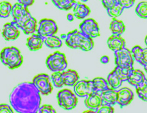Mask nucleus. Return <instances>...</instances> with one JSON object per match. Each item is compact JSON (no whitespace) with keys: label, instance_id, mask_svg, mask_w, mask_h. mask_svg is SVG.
<instances>
[{"label":"nucleus","instance_id":"f257e3e1","mask_svg":"<svg viewBox=\"0 0 147 113\" xmlns=\"http://www.w3.org/2000/svg\"><path fill=\"white\" fill-rule=\"evenodd\" d=\"M9 102L16 112L37 113L41 105V96L33 82H23L13 89L9 95Z\"/></svg>","mask_w":147,"mask_h":113},{"label":"nucleus","instance_id":"f03ea898","mask_svg":"<svg viewBox=\"0 0 147 113\" xmlns=\"http://www.w3.org/2000/svg\"><path fill=\"white\" fill-rule=\"evenodd\" d=\"M11 14L13 22L25 34H32L36 31V20L31 16L28 7L16 3L12 6Z\"/></svg>","mask_w":147,"mask_h":113},{"label":"nucleus","instance_id":"7ed1b4c3","mask_svg":"<svg viewBox=\"0 0 147 113\" xmlns=\"http://www.w3.org/2000/svg\"><path fill=\"white\" fill-rule=\"evenodd\" d=\"M65 43L69 48L80 49L84 51L92 50L94 46L92 38L78 30H74L67 34Z\"/></svg>","mask_w":147,"mask_h":113},{"label":"nucleus","instance_id":"20e7f679","mask_svg":"<svg viewBox=\"0 0 147 113\" xmlns=\"http://www.w3.org/2000/svg\"><path fill=\"white\" fill-rule=\"evenodd\" d=\"M0 59L3 65L11 69L17 68L23 63L22 55L20 52L13 46L3 49L0 54Z\"/></svg>","mask_w":147,"mask_h":113},{"label":"nucleus","instance_id":"39448f33","mask_svg":"<svg viewBox=\"0 0 147 113\" xmlns=\"http://www.w3.org/2000/svg\"><path fill=\"white\" fill-rule=\"evenodd\" d=\"M46 65L53 72H62L66 70L67 61L64 54L56 52L51 54L46 60Z\"/></svg>","mask_w":147,"mask_h":113},{"label":"nucleus","instance_id":"423d86ee","mask_svg":"<svg viewBox=\"0 0 147 113\" xmlns=\"http://www.w3.org/2000/svg\"><path fill=\"white\" fill-rule=\"evenodd\" d=\"M57 99L59 106L66 110L73 109L78 104V98L69 89L60 91L57 95Z\"/></svg>","mask_w":147,"mask_h":113},{"label":"nucleus","instance_id":"0eeeda50","mask_svg":"<svg viewBox=\"0 0 147 113\" xmlns=\"http://www.w3.org/2000/svg\"><path fill=\"white\" fill-rule=\"evenodd\" d=\"M33 83L43 95H48L53 90L51 80L46 74H40L33 79Z\"/></svg>","mask_w":147,"mask_h":113},{"label":"nucleus","instance_id":"6e6552de","mask_svg":"<svg viewBox=\"0 0 147 113\" xmlns=\"http://www.w3.org/2000/svg\"><path fill=\"white\" fill-rule=\"evenodd\" d=\"M58 30V27L54 20L45 18L39 21L37 32L38 35L45 39L47 37L54 35Z\"/></svg>","mask_w":147,"mask_h":113},{"label":"nucleus","instance_id":"1a4fd4ad","mask_svg":"<svg viewBox=\"0 0 147 113\" xmlns=\"http://www.w3.org/2000/svg\"><path fill=\"white\" fill-rule=\"evenodd\" d=\"M115 64L120 67H130L133 66L134 64V59L131 51L123 48L114 52Z\"/></svg>","mask_w":147,"mask_h":113},{"label":"nucleus","instance_id":"9d476101","mask_svg":"<svg viewBox=\"0 0 147 113\" xmlns=\"http://www.w3.org/2000/svg\"><path fill=\"white\" fill-rule=\"evenodd\" d=\"M80 31L91 38H95L100 36V29L97 23L92 18L84 20L80 24Z\"/></svg>","mask_w":147,"mask_h":113},{"label":"nucleus","instance_id":"9b49d317","mask_svg":"<svg viewBox=\"0 0 147 113\" xmlns=\"http://www.w3.org/2000/svg\"><path fill=\"white\" fill-rule=\"evenodd\" d=\"M75 94L79 97H86L94 92L92 81L82 80L74 86Z\"/></svg>","mask_w":147,"mask_h":113},{"label":"nucleus","instance_id":"f8f14e48","mask_svg":"<svg viewBox=\"0 0 147 113\" xmlns=\"http://www.w3.org/2000/svg\"><path fill=\"white\" fill-rule=\"evenodd\" d=\"M117 104L121 108L129 105L134 98V94L131 89L126 87L117 91Z\"/></svg>","mask_w":147,"mask_h":113},{"label":"nucleus","instance_id":"ddd939ff","mask_svg":"<svg viewBox=\"0 0 147 113\" xmlns=\"http://www.w3.org/2000/svg\"><path fill=\"white\" fill-rule=\"evenodd\" d=\"M18 28L13 21L5 24L3 28L2 35L7 41L16 39L20 35Z\"/></svg>","mask_w":147,"mask_h":113},{"label":"nucleus","instance_id":"4468645a","mask_svg":"<svg viewBox=\"0 0 147 113\" xmlns=\"http://www.w3.org/2000/svg\"><path fill=\"white\" fill-rule=\"evenodd\" d=\"M84 104L88 109L93 110L96 113V111L102 105V101L100 94L94 92L86 97Z\"/></svg>","mask_w":147,"mask_h":113},{"label":"nucleus","instance_id":"2eb2a0df","mask_svg":"<svg viewBox=\"0 0 147 113\" xmlns=\"http://www.w3.org/2000/svg\"><path fill=\"white\" fill-rule=\"evenodd\" d=\"M102 105H107L113 107L117 104V93L116 89L109 88L100 93Z\"/></svg>","mask_w":147,"mask_h":113},{"label":"nucleus","instance_id":"dca6fc26","mask_svg":"<svg viewBox=\"0 0 147 113\" xmlns=\"http://www.w3.org/2000/svg\"><path fill=\"white\" fill-rule=\"evenodd\" d=\"M108 46L113 51L116 52L125 48V42L121 36L112 35L107 41Z\"/></svg>","mask_w":147,"mask_h":113},{"label":"nucleus","instance_id":"f3484780","mask_svg":"<svg viewBox=\"0 0 147 113\" xmlns=\"http://www.w3.org/2000/svg\"><path fill=\"white\" fill-rule=\"evenodd\" d=\"M61 72L64 85L74 86L79 80V75L74 70H67Z\"/></svg>","mask_w":147,"mask_h":113},{"label":"nucleus","instance_id":"a211bd4d","mask_svg":"<svg viewBox=\"0 0 147 113\" xmlns=\"http://www.w3.org/2000/svg\"><path fill=\"white\" fill-rule=\"evenodd\" d=\"M146 79L145 75L142 71L134 69L128 79L127 82L130 85L136 88L143 83Z\"/></svg>","mask_w":147,"mask_h":113},{"label":"nucleus","instance_id":"6ab92c4d","mask_svg":"<svg viewBox=\"0 0 147 113\" xmlns=\"http://www.w3.org/2000/svg\"><path fill=\"white\" fill-rule=\"evenodd\" d=\"M44 38L38 34H33L27 40L26 45L31 51H35L39 50L42 47Z\"/></svg>","mask_w":147,"mask_h":113},{"label":"nucleus","instance_id":"aec40b11","mask_svg":"<svg viewBox=\"0 0 147 113\" xmlns=\"http://www.w3.org/2000/svg\"><path fill=\"white\" fill-rule=\"evenodd\" d=\"M73 8L74 15L79 20L86 17L91 12V10L88 6L79 2H77Z\"/></svg>","mask_w":147,"mask_h":113},{"label":"nucleus","instance_id":"412c9836","mask_svg":"<svg viewBox=\"0 0 147 113\" xmlns=\"http://www.w3.org/2000/svg\"><path fill=\"white\" fill-rule=\"evenodd\" d=\"M109 28L112 34L117 36H121L125 30V27L123 22L115 18L111 22Z\"/></svg>","mask_w":147,"mask_h":113},{"label":"nucleus","instance_id":"4be33fe9","mask_svg":"<svg viewBox=\"0 0 147 113\" xmlns=\"http://www.w3.org/2000/svg\"><path fill=\"white\" fill-rule=\"evenodd\" d=\"M134 69L133 66L130 67H120L117 66L114 71L119 77L122 82L127 81L130 74Z\"/></svg>","mask_w":147,"mask_h":113},{"label":"nucleus","instance_id":"5701e85b","mask_svg":"<svg viewBox=\"0 0 147 113\" xmlns=\"http://www.w3.org/2000/svg\"><path fill=\"white\" fill-rule=\"evenodd\" d=\"M92 81L94 91L95 93L100 94L103 91L109 88L107 80L102 78H96Z\"/></svg>","mask_w":147,"mask_h":113},{"label":"nucleus","instance_id":"b1692460","mask_svg":"<svg viewBox=\"0 0 147 113\" xmlns=\"http://www.w3.org/2000/svg\"><path fill=\"white\" fill-rule=\"evenodd\" d=\"M53 4L59 9L68 11L73 8L78 1L75 0H51Z\"/></svg>","mask_w":147,"mask_h":113},{"label":"nucleus","instance_id":"393cba45","mask_svg":"<svg viewBox=\"0 0 147 113\" xmlns=\"http://www.w3.org/2000/svg\"><path fill=\"white\" fill-rule=\"evenodd\" d=\"M107 82L109 87L114 89L119 88L123 82L122 80L114 71L108 75Z\"/></svg>","mask_w":147,"mask_h":113},{"label":"nucleus","instance_id":"a878e982","mask_svg":"<svg viewBox=\"0 0 147 113\" xmlns=\"http://www.w3.org/2000/svg\"><path fill=\"white\" fill-rule=\"evenodd\" d=\"M44 43L46 46L51 49L59 48L62 46L61 40L57 36H50L44 39Z\"/></svg>","mask_w":147,"mask_h":113},{"label":"nucleus","instance_id":"bb28decb","mask_svg":"<svg viewBox=\"0 0 147 113\" xmlns=\"http://www.w3.org/2000/svg\"><path fill=\"white\" fill-rule=\"evenodd\" d=\"M12 6L8 1H2L0 3V17L6 18L10 15L12 12Z\"/></svg>","mask_w":147,"mask_h":113},{"label":"nucleus","instance_id":"cd10ccee","mask_svg":"<svg viewBox=\"0 0 147 113\" xmlns=\"http://www.w3.org/2000/svg\"><path fill=\"white\" fill-rule=\"evenodd\" d=\"M125 8L121 4L117 2L114 6L109 9L107 10V13L110 17L116 18L120 16Z\"/></svg>","mask_w":147,"mask_h":113},{"label":"nucleus","instance_id":"c85d7f7f","mask_svg":"<svg viewBox=\"0 0 147 113\" xmlns=\"http://www.w3.org/2000/svg\"><path fill=\"white\" fill-rule=\"evenodd\" d=\"M136 91L140 99L147 102V79L138 87H136Z\"/></svg>","mask_w":147,"mask_h":113},{"label":"nucleus","instance_id":"c756f323","mask_svg":"<svg viewBox=\"0 0 147 113\" xmlns=\"http://www.w3.org/2000/svg\"><path fill=\"white\" fill-rule=\"evenodd\" d=\"M135 12L139 17L143 19L147 18V2L140 3L135 9Z\"/></svg>","mask_w":147,"mask_h":113},{"label":"nucleus","instance_id":"7c9ffc66","mask_svg":"<svg viewBox=\"0 0 147 113\" xmlns=\"http://www.w3.org/2000/svg\"><path fill=\"white\" fill-rule=\"evenodd\" d=\"M51 81L57 88H61L64 85L61 72H55L51 75Z\"/></svg>","mask_w":147,"mask_h":113},{"label":"nucleus","instance_id":"2f4dec72","mask_svg":"<svg viewBox=\"0 0 147 113\" xmlns=\"http://www.w3.org/2000/svg\"><path fill=\"white\" fill-rule=\"evenodd\" d=\"M143 48L138 46H136L132 48L131 51V54L134 60L140 63L142 55Z\"/></svg>","mask_w":147,"mask_h":113},{"label":"nucleus","instance_id":"473e14b6","mask_svg":"<svg viewBox=\"0 0 147 113\" xmlns=\"http://www.w3.org/2000/svg\"><path fill=\"white\" fill-rule=\"evenodd\" d=\"M114 112V108L112 106L107 105H102L96 111V113H111Z\"/></svg>","mask_w":147,"mask_h":113},{"label":"nucleus","instance_id":"72a5a7b5","mask_svg":"<svg viewBox=\"0 0 147 113\" xmlns=\"http://www.w3.org/2000/svg\"><path fill=\"white\" fill-rule=\"evenodd\" d=\"M38 112L40 113H56V111L51 106L45 105L39 108Z\"/></svg>","mask_w":147,"mask_h":113},{"label":"nucleus","instance_id":"f704fd0d","mask_svg":"<svg viewBox=\"0 0 147 113\" xmlns=\"http://www.w3.org/2000/svg\"><path fill=\"white\" fill-rule=\"evenodd\" d=\"M125 9H128L133 6L135 3V0H117Z\"/></svg>","mask_w":147,"mask_h":113},{"label":"nucleus","instance_id":"c9c22d12","mask_svg":"<svg viewBox=\"0 0 147 113\" xmlns=\"http://www.w3.org/2000/svg\"><path fill=\"white\" fill-rule=\"evenodd\" d=\"M103 5L106 10L109 9L115 5L118 1L117 0H101Z\"/></svg>","mask_w":147,"mask_h":113},{"label":"nucleus","instance_id":"e433bc0d","mask_svg":"<svg viewBox=\"0 0 147 113\" xmlns=\"http://www.w3.org/2000/svg\"><path fill=\"white\" fill-rule=\"evenodd\" d=\"M12 113L13 111L11 107L7 104H1L0 105V113Z\"/></svg>","mask_w":147,"mask_h":113},{"label":"nucleus","instance_id":"4c0bfd02","mask_svg":"<svg viewBox=\"0 0 147 113\" xmlns=\"http://www.w3.org/2000/svg\"><path fill=\"white\" fill-rule=\"evenodd\" d=\"M140 64L143 66L147 65V48L143 49L142 60Z\"/></svg>","mask_w":147,"mask_h":113},{"label":"nucleus","instance_id":"58836bf2","mask_svg":"<svg viewBox=\"0 0 147 113\" xmlns=\"http://www.w3.org/2000/svg\"><path fill=\"white\" fill-rule=\"evenodd\" d=\"M34 0H18V3L28 7L32 5L34 3Z\"/></svg>","mask_w":147,"mask_h":113},{"label":"nucleus","instance_id":"ea45409f","mask_svg":"<svg viewBox=\"0 0 147 113\" xmlns=\"http://www.w3.org/2000/svg\"><path fill=\"white\" fill-rule=\"evenodd\" d=\"M101 63L107 64L109 62V58L107 56H103L100 59Z\"/></svg>","mask_w":147,"mask_h":113},{"label":"nucleus","instance_id":"a19ab883","mask_svg":"<svg viewBox=\"0 0 147 113\" xmlns=\"http://www.w3.org/2000/svg\"><path fill=\"white\" fill-rule=\"evenodd\" d=\"M67 19L68 21H72L74 20L73 15L72 14H68L67 15Z\"/></svg>","mask_w":147,"mask_h":113},{"label":"nucleus","instance_id":"79ce46f5","mask_svg":"<svg viewBox=\"0 0 147 113\" xmlns=\"http://www.w3.org/2000/svg\"><path fill=\"white\" fill-rule=\"evenodd\" d=\"M67 37V35L65 34H62L61 35V38L63 39L66 40Z\"/></svg>","mask_w":147,"mask_h":113},{"label":"nucleus","instance_id":"37998d69","mask_svg":"<svg viewBox=\"0 0 147 113\" xmlns=\"http://www.w3.org/2000/svg\"><path fill=\"white\" fill-rule=\"evenodd\" d=\"M145 43L146 44V46H147V36H146L145 39Z\"/></svg>","mask_w":147,"mask_h":113},{"label":"nucleus","instance_id":"c03bdc74","mask_svg":"<svg viewBox=\"0 0 147 113\" xmlns=\"http://www.w3.org/2000/svg\"><path fill=\"white\" fill-rule=\"evenodd\" d=\"M144 70L146 71V73L147 74V65H145L144 66Z\"/></svg>","mask_w":147,"mask_h":113},{"label":"nucleus","instance_id":"a18cd8bd","mask_svg":"<svg viewBox=\"0 0 147 113\" xmlns=\"http://www.w3.org/2000/svg\"><path fill=\"white\" fill-rule=\"evenodd\" d=\"M80 1H82V2H84V3H86V1H88V0H80Z\"/></svg>","mask_w":147,"mask_h":113}]
</instances>
